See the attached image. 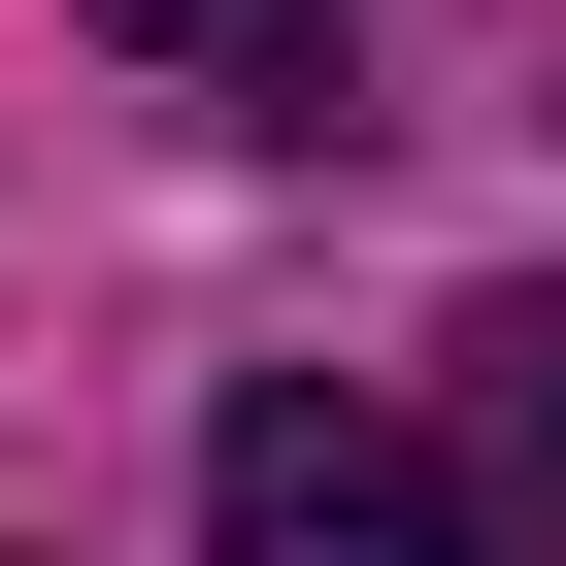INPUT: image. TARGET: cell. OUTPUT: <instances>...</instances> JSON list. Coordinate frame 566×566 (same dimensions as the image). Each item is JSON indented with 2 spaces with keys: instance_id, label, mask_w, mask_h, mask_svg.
<instances>
[{
  "instance_id": "1",
  "label": "cell",
  "mask_w": 566,
  "mask_h": 566,
  "mask_svg": "<svg viewBox=\"0 0 566 566\" xmlns=\"http://www.w3.org/2000/svg\"><path fill=\"white\" fill-rule=\"evenodd\" d=\"M200 566H533V533H467V467H433L400 400L266 367V400L200 433Z\"/></svg>"
},
{
  "instance_id": "2",
  "label": "cell",
  "mask_w": 566,
  "mask_h": 566,
  "mask_svg": "<svg viewBox=\"0 0 566 566\" xmlns=\"http://www.w3.org/2000/svg\"><path fill=\"white\" fill-rule=\"evenodd\" d=\"M101 34L200 101V134H334V67H367V0H101Z\"/></svg>"
},
{
  "instance_id": "3",
  "label": "cell",
  "mask_w": 566,
  "mask_h": 566,
  "mask_svg": "<svg viewBox=\"0 0 566 566\" xmlns=\"http://www.w3.org/2000/svg\"><path fill=\"white\" fill-rule=\"evenodd\" d=\"M467 433L533 467V533H566V301H467Z\"/></svg>"
}]
</instances>
